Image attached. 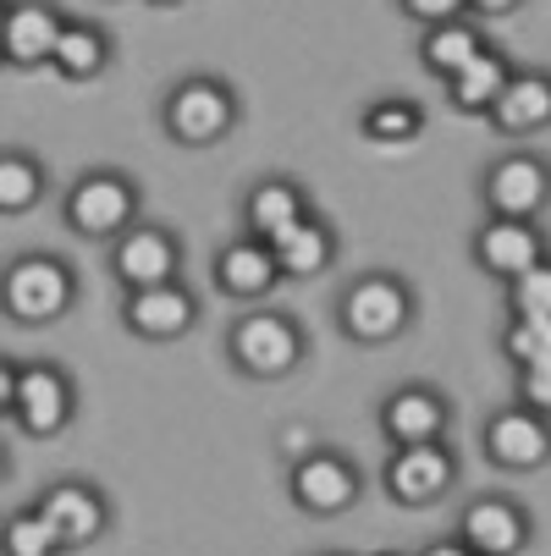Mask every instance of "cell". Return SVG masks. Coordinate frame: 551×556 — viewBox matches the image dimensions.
Wrapping results in <instances>:
<instances>
[{
    "instance_id": "cell-16",
    "label": "cell",
    "mask_w": 551,
    "mask_h": 556,
    "mask_svg": "<svg viewBox=\"0 0 551 556\" xmlns=\"http://www.w3.org/2000/svg\"><path fill=\"white\" fill-rule=\"evenodd\" d=\"M480 452L491 468L502 473H540L551 463V419L546 414H529L518 403L486 414L480 425Z\"/></svg>"
},
{
    "instance_id": "cell-27",
    "label": "cell",
    "mask_w": 551,
    "mask_h": 556,
    "mask_svg": "<svg viewBox=\"0 0 551 556\" xmlns=\"http://www.w3.org/2000/svg\"><path fill=\"white\" fill-rule=\"evenodd\" d=\"M0 556H66V551H61L50 518L34 502H23L0 518Z\"/></svg>"
},
{
    "instance_id": "cell-9",
    "label": "cell",
    "mask_w": 551,
    "mask_h": 556,
    "mask_svg": "<svg viewBox=\"0 0 551 556\" xmlns=\"http://www.w3.org/2000/svg\"><path fill=\"white\" fill-rule=\"evenodd\" d=\"M34 507L50 518V529H55V540H61L66 556L100 545V540L116 529V507H111L105 485L84 480V473H61V480H50V485L34 496Z\"/></svg>"
},
{
    "instance_id": "cell-8",
    "label": "cell",
    "mask_w": 551,
    "mask_h": 556,
    "mask_svg": "<svg viewBox=\"0 0 551 556\" xmlns=\"http://www.w3.org/2000/svg\"><path fill=\"white\" fill-rule=\"evenodd\" d=\"M463 463L452 441H419V446H386L380 463V491L398 507H436L458 491Z\"/></svg>"
},
{
    "instance_id": "cell-17",
    "label": "cell",
    "mask_w": 551,
    "mask_h": 556,
    "mask_svg": "<svg viewBox=\"0 0 551 556\" xmlns=\"http://www.w3.org/2000/svg\"><path fill=\"white\" fill-rule=\"evenodd\" d=\"M210 281H215V292H221V298L243 303V308L271 303V292H276V287H287V281H281V270H276L271 243H265V237H249V231L226 237V243L210 254Z\"/></svg>"
},
{
    "instance_id": "cell-20",
    "label": "cell",
    "mask_w": 551,
    "mask_h": 556,
    "mask_svg": "<svg viewBox=\"0 0 551 556\" xmlns=\"http://www.w3.org/2000/svg\"><path fill=\"white\" fill-rule=\"evenodd\" d=\"M486 127L497 138H535L551 127V66H513L508 89L486 111Z\"/></svg>"
},
{
    "instance_id": "cell-12",
    "label": "cell",
    "mask_w": 551,
    "mask_h": 556,
    "mask_svg": "<svg viewBox=\"0 0 551 556\" xmlns=\"http://www.w3.org/2000/svg\"><path fill=\"white\" fill-rule=\"evenodd\" d=\"M199 314H204V303H199V292H193L183 276H177V281H161V287L122 292V303H116L122 331H127V337H138V342H154V348L193 337Z\"/></svg>"
},
{
    "instance_id": "cell-31",
    "label": "cell",
    "mask_w": 551,
    "mask_h": 556,
    "mask_svg": "<svg viewBox=\"0 0 551 556\" xmlns=\"http://www.w3.org/2000/svg\"><path fill=\"white\" fill-rule=\"evenodd\" d=\"M398 12H403V17H414L419 28L447 23V17H468V12H463V0H398Z\"/></svg>"
},
{
    "instance_id": "cell-35",
    "label": "cell",
    "mask_w": 551,
    "mask_h": 556,
    "mask_svg": "<svg viewBox=\"0 0 551 556\" xmlns=\"http://www.w3.org/2000/svg\"><path fill=\"white\" fill-rule=\"evenodd\" d=\"M12 480V452H7V441H0V485Z\"/></svg>"
},
{
    "instance_id": "cell-21",
    "label": "cell",
    "mask_w": 551,
    "mask_h": 556,
    "mask_svg": "<svg viewBox=\"0 0 551 556\" xmlns=\"http://www.w3.org/2000/svg\"><path fill=\"white\" fill-rule=\"evenodd\" d=\"M111 61H116V39H111L105 23H95V17H66L61 23V39L50 50V72L61 84H100L111 72Z\"/></svg>"
},
{
    "instance_id": "cell-6",
    "label": "cell",
    "mask_w": 551,
    "mask_h": 556,
    "mask_svg": "<svg viewBox=\"0 0 551 556\" xmlns=\"http://www.w3.org/2000/svg\"><path fill=\"white\" fill-rule=\"evenodd\" d=\"M77 425V375L61 358H17L12 430L28 441H61Z\"/></svg>"
},
{
    "instance_id": "cell-19",
    "label": "cell",
    "mask_w": 551,
    "mask_h": 556,
    "mask_svg": "<svg viewBox=\"0 0 551 556\" xmlns=\"http://www.w3.org/2000/svg\"><path fill=\"white\" fill-rule=\"evenodd\" d=\"M271 254H276L281 281H321L342 260V237H337V226L321 210H309L303 220H292L287 231L271 237Z\"/></svg>"
},
{
    "instance_id": "cell-33",
    "label": "cell",
    "mask_w": 551,
    "mask_h": 556,
    "mask_svg": "<svg viewBox=\"0 0 551 556\" xmlns=\"http://www.w3.org/2000/svg\"><path fill=\"white\" fill-rule=\"evenodd\" d=\"M12 396H17V358L0 353V425H12Z\"/></svg>"
},
{
    "instance_id": "cell-3",
    "label": "cell",
    "mask_w": 551,
    "mask_h": 556,
    "mask_svg": "<svg viewBox=\"0 0 551 556\" xmlns=\"http://www.w3.org/2000/svg\"><path fill=\"white\" fill-rule=\"evenodd\" d=\"M154 122H161V138L177 149H215L238 132L243 122V94L231 77L221 72H183L177 84H166L161 105H154Z\"/></svg>"
},
{
    "instance_id": "cell-2",
    "label": "cell",
    "mask_w": 551,
    "mask_h": 556,
    "mask_svg": "<svg viewBox=\"0 0 551 556\" xmlns=\"http://www.w3.org/2000/svg\"><path fill=\"white\" fill-rule=\"evenodd\" d=\"M331 320L353 348H391L414 331L419 292L403 270H353L331 298Z\"/></svg>"
},
{
    "instance_id": "cell-40",
    "label": "cell",
    "mask_w": 551,
    "mask_h": 556,
    "mask_svg": "<svg viewBox=\"0 0 551 556\" xmlns=\"http://www.w3.org/2000/svg\"><path fill=\"white\" fill-rule=\"evenodd\" d=\"M326 556H331V551H326Z\"/></svg>"
},
{
    "instance_id": "cell-22",
    "label": "cell",
    "mask_w": 551,
    "mask_h": 556,
    "mask_svg": "<svg viewBox=\"0 0 551 556\" xmlns=\"http://www.w3.org/2000/svg\"><path fill=\"white\" fill-rule=\"evenodd\" d=\"M309 210H314L309 188H303L298 177H287V172H271V177H254V182H249L238 220H243L249 237H265V243H271L276 231H287V226L303 220Z\"/></svg>"
},
{
    "instance_id": "cell-15",
    "label": "cell",
    "mask_w": 551,
    "mask_h": 556,
    "mask_svg": "<svg viewBox=\"0 0 551 556\" xmlns=\"http://www.w3.org/2000/svg\"><path fill=\"white\" fill-rule=\"evenodd\" d=\"M452 534L475 556H524L535 545V513L518 496H508V491H486V496H475L458 513Z\"/></svg>"
},
{
    "instance_id": "cell-13",
    "label": "cell",
    "mask_w": 551,
    "mask_h": 556,
    "mask_svg": "<svg viewBox=\"0 0 551 556\" xmlns=\"http://www.w3.org/2000/svg\"><path fill=\"white\" fill-rule=\"evenodd\" d=\"M375 430L386 446H419V441H447L452 435V396L430 380H403L380 396Z\"/></svg>"
},
{
    "instance_id": "cell-18",
    "label": "cell",
    "mask_w": 551,
    "mask_h": 556,
    "mask_svg": "<svg viewBox=\"0 0 551 556\" xmlns=\"http://www.w3.org/2000/svg\"><path fill=\"white\" fill-rule=\"evenodd\" d=\"M61 23L66 12L55 0H12L7 17H0V61H7V72H45Z\"/></svg>"
},
{
    "instance_id": "cell-5",
    "label": "cell",
    "mask_w": 551,
    "mask_h": 556,
    "mask_svg": "<svg viewBox=\"0 0 551 556\" xmlns=\"http://www.w3.org/2000/svg\"><path fill=\"white\" fill-rule=\"evenodd\" d=\"M143 220V188L122 166H89L77 172L61 193V226L89 243H116V237Z\"/></svg>"
},
{
    "instance_id": "cell-14",
    "label": "cell",
    "mask_w": 551,
    "mask_h": 556,
    "mask_svg": "<svg viewBox=\"0 0 551 556\" xmlns=\"http://www.w3.org/2000/svg\"><path fill=\"white\" fill-rule=\"evenodd\" d=\"M551 254V237L540 220H508V215H486L475 226V237H468V260H475L480 276L491 281H518L529 265H540Z\"/></svg>"
},
{
    "instance_id": "cell-39",
    "label": "cell",
    "mask_w": 551,
    "mask_h": 556,
    "mask_svg": "<svg viewBox=\"0 0 551 556\" xmlns=\"http://www.w3.org/2000/svg\"><path fill=\"white\" fill-rule=\"evenodd\" d=\"M0 72H7V61H0Z\"/></svg>"
},
{
    "instance_id": "cell-32",
    "label": "cell",
    "mask_w": 551,
    "mask_h": 556,
    "mask_svg": "<svg viewBox=\"0 0 551 556\" xmlns=\"http://www.w3.org/2000/svg\"><path fill=\"white\" fill-rule=\"evenodd\" d=\"M529 0H463V12L475 17V23H491V17H513V12H524Z\"/></svg>"
},
{
    "instance_id": "cell-30",
    "label": "cell",
    "mask_w": 551,
    "mask_h": 556,
    "mask_svg": "<svg viewBox=\"0 0 551 556\" xmlns=\"http://www.w3.org/2000/svg\"><path fill=\"white\" fill-rule=\"evenodd\" d=\"M513 403L551 419V358H535V364L513 369Z\"/></svg>"
},
{
    "instance_id": "cell-34",
    "label": "cell",
    "mask_w": 551,
    "mask_h": 556,
    "mask_svg": "<svg viewBox=\"0 0 551 556\" xmlns=\"http://www.w3.org/2000/svg\"><path fill=\"white\" fill-rule=\"evenodd\" d=\"M419 556H475V551H468V545H463L458 534H441V540H430V545H425Z\"/></svg>"
},
{
    "instance_id": "cell-29",
    "label": "cell",
    "mask_w": 551,
    "mask_h": 556,
    "mask_svg": "<svg viewBox=\"0 0 551 556\" xmlns=\"http://www.w3.org/2000/svg\"><path fill=\"white\" fill-rule=\"evenodd\" d=\"M508 314H524V320H551V254L540 265H529L518 281L502 287Z\"/></svg>"
},
{
    "instance_id": "cell-4",
    "label": "cell",
    "mask_w": 551,
    "mask_h": 556,
    "mask_svg": "<svg viewBox=\"0 0 551 556\" xmlns=\"http://www.w3.org/2000/svg\"><path fill=\"white\" fill-rule=\"evenodd\" d=\"M221 353L243 380H265L271 386V380H292L309 364L314 342H309V326L298 320V314H287L276 303H254V308H243L238 320L226 326Z\"/></svg>"
},
{
    "instance_id": "cell-28",
    "label": "cell",
    "mask_w": 551,
    "mask_h": 556,
    "mask_svg": "<svg viewBox=\"0 0 551 556\" xmlns=\"http://www.w3.org/2000/svg\"><path fill=\"white\" fill-rule=\"evenodd\" d=\"M497 353L513 369H524L535 358H551V320H524V314H508V326L497 337Z\"/></svg>"
},
{
    "instance_id": "cell-11",
    "label": "cell",
    "mask_w": 551,
    "mask_h": 556,
    "mask_svg": "<svg viewBox=\"0 0 551 556\" xmlns=\"http://www.w3.org/2000/svg\"><path fill=\"white\" fill-rule=\"evenodd\" d=\"M183 260H188V249H183V237L166 220H133L116 243H105V265H111V281L122 292L177 281Z\"/></svg>"
},
{
    "instance_id": "cell-10",
    "label": "cell",
    "mask_w": 551,
    "mask_h": 556,
    "mask_svg": "<svg viewBox=\"0 0 551 556\" xmlns=\"http://www.w3.org/2000/svg\"><path fill=\"white\" fill-rule=\"evenodd\" d=\"M480 210L508 220H540L551 210V161L535 149H502L480 172Z\"/></svg>"
},
{
    "instance_id": "cell-38",
    "label": "cell",
    "mask_w": 551,
    "mask_h": 556,
    "mask_svg": "<svg viewBox=\"0 0 551 556\" xmlns=\"http://www.w3.org/2000/svg\"><path fill=\"white\" fill-rule=\"evenodd\" d=\"M375 556H391V551H375Z\"/></svg>"
},
{
    "instance_id": "cell-23",
    "label": "cell",
    "mask_w": 551,
    "mask_h": 556,
    "mask_svg": "<svg viewBox=\"0 0 551 556\" xmlns=\"http://www.w3.org/2000/svg\"><path fill=\"white\" fill-rule=\"evenodd\" d=\"M513 55L502 50V45H486L468 66H458L447 84H441V94H447V111H458V116H486L491 105H497V94L508 89V77H513Z\"/></svg>"
},
{
    "instance_id": "cell-7",
    "label": "cell",
    "mask_w": 551,
    "mask_h": 556,
    "mask_svg": "<svg viewBox=\"0 0 551 556\" xmlns=\"http://www.w3.org/2000/svg\"><path fill=\"white\" fill-rule=\"evenodd\" d=\"M287 502L303 518H342L364 502V468L342 446H309L287 463Z\"/></svg>"
},
{
    "instance_id": "cell-25",
    "label": "cell",
    "mask_w": 551,
    "mask_h": 556,
    "mask_svg": "<svg viewBox=\"0 0 551 556\" xmlns=\"http://www.w3.org/2000/svg\"><path fill=\"white\" fill-rule=\"evenodd\" d=\"M486 45H491V39H486V23H475V17H447V23L419 28V66H425V77L447 84V77H452L458 66H468Z\"/></svg>"
},
{
    "instance_id": "cell-1",
    "label": "cell",
    "mask_w": 551,
    "mask_h": 556,
    "mask_svg": "<svg viewBox=\"0 0 551 556\" xmlns=\"http://www.w3.org/2000/svg\"><path fill=\"white\" fill-rule=\"evenodd\" d=\"M84 303V276L55 249H23L0 265V320L17 331H50Z\"/></svg>"
},
{
    "instance_id": "cell-24",
    "label": "cell",
    "mask_w": 551,
    "mask_h": 556,
    "mask_svg": "<svg viewBox=\"0 0 551 556\" xmlns=\"http://www.w3.org/2000/svg\"><path fill=\"white\" fill-rule=\"evenodd\" d=\"M50 166L28 143H0V220H23L45 204Z\"/></svg>"
},
{
    "instance_id": "cell-26",
    "label": "cell",
    "mask_w": 551,
    "mask_h": 556,
    "mask_svg": "<svg viewBox=\"0 0 551 556\" xmlns=\"http://www.w3.org/2000/svg\"><path fill=\"white\" fill-rule=\"evenodd\" d=\"M425 132V105L409 100V94H380L359 111V138L364 143H380V149H403Z\"/></svg>"
},
{
    "instance_id": "cell-36",
    "label": "cell",
    "mask_w": 551,
    "mask_h": 556,
    "mask_svg": "<svg viewBox=\"0 0 551 556\" xmlns=\"http://www.w3.org/2000/svg\"><path fill=\"white\" fill-rule=\"evenodd\" d=\"M143 7H188V0H143Z\"/></svg>"
},
{
    "instance_id": "cell-37",
    "label": "cell",
    "mask_w": 551,
    "mask_h": 556,
    "mask_svg": "<svg viewBox=\"0 0 551 556\" xmlns=\"http://www.w3.org/2000/svg\"><path fill=\"white\" fill-rule=\"evenodd\" d=\"M7 7H12V0H0V17H7Z\"/></svg>"
}]
</instances>
